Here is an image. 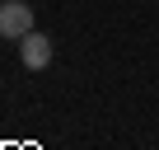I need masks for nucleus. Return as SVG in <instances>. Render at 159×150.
I'll use <instances>...</instances> for the list:
<instances>
[{"mask_svg": "<svg viewBox=\"0 0 159 150\" xmlns=\"http://www.w3.org/2000/svg\"><path fill=\"white\" fill-rule=\"evenodd\" d=\"M24 33H33V10L24 5V0H5L0 5V38H24Z\"/></svg>", "mask_w": 159, "mask_h": 150, "instance_id": "f257e3e1", "label": "nucleus"}, {"mask_svg": "<svg viewBox=\"0 0 159 150\" xmlns=\"http://www.w3.org/2000/svg\"><path fill=\"white\" fill-rule=\"evenodd\" d=\"M19 61L28 66V70H47V61H52V38L47 33H24L19 38Z\"/></svg>", "mask_w": 159, "mask_h": 150, "instance_id": "f03ea898", "label": "nucleus"}]
</instances>
